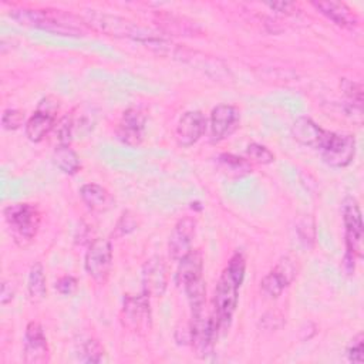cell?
<instances>
[{"mask_svg": "<svg viewBox=\"0 0 364 364\" xmlns=\"http://www.w3.org/2000/svg\"><path fill=\"white\" fill-rule=\"evenodd\" d=\"M246 262L240 252H236L228 262V266L223 269L213 297V317L219 323L220 328L226 327L230 323V318L236 310L239 289L245 279Z\"/></svg>", "mask_w": 364, "mask_h": 364, "instance_id": "6da1fadb", "label": "cell"}, {"mask_svg": "<svg viewBox=\"0 0 364 364\" xmlns=\"http://www.w3.org/2000/svg\"><path fill=\"white\" fill-rule=\"evenodd\" d=\"M13 18L20 21V24L33 26L46 31L57 33L61 36H84L85 23L81 18L70 13H63L61 10L50 9H20L11 11Z\"/></svg>", "mask_w": 364, "mask_h": 364, "instance_id": "7a4b0ae2", "label": "cell"}, {"mask_svg": "<svg viewBox=\"0 0 364 364\" xmlns=\"http://www.w3.org/2000/svg\"><path fill=\"white\" fill-rule=\"evenodd\" d=\"M343 223H344V242H346V255H344V269L347 273H353L354 262L363 257V237L364 228L361 219V210L358 202L353 196L344 198L341 203Z\"/></svg>", "mask_w": 364, "mask_h": 364, "instance_id": "3957f363", "label": "cell"}, {"mask_svg": "<svg viewBox=\"0 0 364 364\" xmlns=\"http://www.w3.org/2000/svg\"><path fill=\"white\" fill-rule=\"evenodd\" d=\"M4 219L11 237L23 247L36 237L41 222V213L33 203H14L4 209Z\"/></svg>", "mask_w": 364, "mask_h": 364, "instance_id": "277c9868", "label": "cell"}, {"mask_svg": "<svg viewBox=\"0 0 364 364\" xmlns=\"http://www.w3.org/2000/svg\"><path fill=\"white\" fill-rule=\"evenodd\" d=\"M87 23L92 26L95 30L102 31L108 36H115V37H131L136 38L141 41L152 43L158 40V36L151 33L149 30L136 26L135 23L117 17V16H109V14H101V13H90L87 16Z\"/></svg>", "mask_w": 364, "mask_h": 364, "instance_id": "5b68a950", "label": "cell"}, {"mask_svg": "<svg viewBox=\"0 0 364 364\" xmlns=\"http://www.w3.org/2000/svg\"><path fill=\"white\" fill-rule=\"evenodd\" d=\"M119 320L129 331L135 334H146L152 328L149 296L144 291L138 296L127 294L122 301Z\"/></svg>", "mask_w": 364, "mask_h": 364, "instance_id": "8992f818", "label": "cell"}, {"mask_svg": "<svg viewBox=\"0 0 364 364\" xmlns=\"http://www.w3.org/2000/svg\"><path fill=\"white\" fill-rule=\"evenodd\" d=\"M112 266V246L108 239H95L90 243L84 259L85 272L98 283L107 282Z\"/></svg>", "mask_w": 364, "mask_h": 364, "instance_id": "52a82bcc", "label": "cell"}, {"mask_svg": "<svg viewBox=\"0 0 364 364\" xmlns=\"http://www.w3.org/2000/svg\"><path fill=\"white\" fill-rule=\"evenodd\" d=\"M323 161L333 168H344L355 155V139L348 134H331L326 146L320 151Z\"/></svg>", "mask_w": 364, "mask_h": 364, "instance_id": "ba28073f", "label": "cell"}, {"mask_svg": "<svg viewBox=\"0 0 364 364\" xmlns=\"http://www.w3.org/2000/svg\"><path fill=\"white\" fill-rule=\"evenodd\" d=\"M297 260H294L290 256H284L279 260V263L274 266V269L263 277L260 282L262 290L270 296L277 297L282 294V291L294 280L297 274Z\"/></svg>", "mask_w": 364, "mask_h": 364, "instance_id": "9c48e42d", "label": "cell"}, {"mask_svg": "<svg viewBox=\"0 0 364 364\" xmlns=\"http://www.w3.org/2000/svg\"><path fill=\"white\" fill-rule=\"evenodd\" d=\"M145 122L146 117L141 108L125 109L117 127V138L128 146H138L144 141Z\"/></svg>", "mask_w": 364, "mask_h": 364, "instance_id": "30bf717a", "label": "cell"}, {"mask_svg": "<svg viewBox=\"0 0 364 364\" xmlns=\"http://www.w3.org/2000/svg\"><path fill=\"white\" fill-rule=\"evenodd\" d=\"M50 350L44 330L38 321H30L24 334V361L28 364H41L48 361Z\"/></svg>", "mask_w": 364, "mask_h": 364, "instance_id": "8fae6325", "label": "cell"}, {"mask_svg": "<svg viewBox=\"0 0 364 364\" xmlns=\"http://www.w3.org/2000/svg\"><path fill=\"white\" fill-rule=\"evenodd\" d=\"M331 134L333 132L323 129L309 117H300L291 125L293 138L301 145L310 146L313 149L321 151L331 138Z\"/></svg>", "mask_w": 364, "mask_h": 364, "instance_id": "7c38bea8", "label": "cell"}, {"mask_svg": "<svg viewBox=\"0 0 364 364\" xmlns=\"http://www.w3.org/2000/svg\"><path fill=\"white\" fill-rule=\"evenodd\" d=\"M168 286V270L159 256L149 257L142 267V287L149 297H161Z\"/></svg>", "mask_w": 364, "mask_h": 364, "instance_id": "4fadbf2b", "label": "cell"}, {"mask_svg": "<svg viewBox=\"0 0 364 364\" xmlns=\"http://www.w3.org/2000/svg\"><path fill=\"white\" fill-rule=\"evenodd\" d=\"M195 228L196 222L191 216H185L176 222L168 242V252L171 259L179 262L191 250V243L195 236Z\"/></svg>", "mask_w": 364, "mask_h": 364, "instance_id": "5bb4252c", "label": "cell"}, {"mask_svg": "<svg viewBox=\"0 0 364 364\" xmlns=\"http://www.w3.org/2000/svg\"><path fill=\"white\" fill-rule=\"evenodd\" d=\"M206 129V118L200 111H188L178 121L175 129V139L178 145L192 146L203 135Z\"/></svg>", "mask_w": 364, "mask_h": 364, "instance_id": "9a60e30c", "label": "cell"}, {"mask_svg": "<svg viewBox=\"0 0 364 364\" xmlns=\"http://www.w3.org/2000/svg\"><path fill=\"white\" fill-rule=\"evenodd\" d=\"M239 124V111L233 105L220 104L210 114V141L219 142L229 136Z\"/></svg>", "mask_w": 364, "mask_h": 364, "instance_id": "2e32d148", "label": "cell"}, {"mask_svg": "<svg viewBox=\"0 0 364 364\" xmlns=\"http://www.w3.org/2000/svg\"><path fill=\"white\" fill-rule=\"evenodd\" d=\"M321 14H324L328 20L336 23L337 26L353 28L358 24V17L353 11L351 7H348L343 1H333V0H320L311 3Z\"/></svg>", "mask_w": 364, "mask_h": 364, "instance_id": "e0dca14e", "label": "cell"}, {"mask_svg": "<svg viewBox=\"0 0 364 364\" xmlns=\"http://www.w3.org/2000/svg\"><path fill=\"white\" fill-rule=\"evenodd\" d=\"M203 270V257L199 249H191L181 260L176 270V284L179 287H185L186 284L202 279Z\"/></svg>", "mask_w": 364, "mask_h": 364, "instance_id": "ac0fdd59", "label": "cell"}, {"mask_svg": "<svg viewBox=\"0 0 364 364\" xmlns=\"http://www.w3.org/2000/svg\"><path fill=\"white\" fill-rule=\"evenodd\" d=\"M80 196L87 208L94 212H105L114 203L111 193L104 186L94 182L82 185L80 189Z\"/></svg>", "mask_w": 364, "mask_h": 364, "instance_id": "d6986e66", "label": "cell"}, {"mask_svg": "<svg viewBox=\"0 0 364 364\" xmlns=\"http://www.w3.org/2000/svg\"><path fill=\"white\" fill-rule=\"evenodd\" d=\"M55 127V115L37 109L26 122V135L31 142H40Z\"/></svg>", "mask_w": 364, "mask_h": 364, "instance_id": "ffe728a7", "label": "cell"}, {"mask_svg": "<svg viewBox=\"0 0 364 364\" xmlns=\"http://www.w3.org/2000/svg\"><path fill=\"white\" fill-rule=\"evenodd\" d=\"M53 161L55 166L67 175H74L81 168L80 158L77 152L73 148H70V145L58 144L53 152Z\"/></svg>", "mask_w": 364, "mask_h": 364, "instance_id": "44dd1931", "label": "cell"}, {"mask_svg": "<svg viewBox=\"0 0 364 364\" xmlns=\"http://www.w3.org/2000/svg\"><path fill=\"white\" fill-rule=\"evenodd\" d=\"M27 290H28L30 300L34 303H38L46 297V293H47L46 274H44L43 264L40 262H36L30 269Z\"/></svg>", "mask_w": 364, "mask_h": 364, "instance_id": "7402d4cb", "label": "cell"}, {"mask_svg": "<svg viewBox=\"0 0 364 364\" xmlns=\"http://www.w3.org/2000/svg\"><path fill=\"white\" fill-rule=\"evenodd\" d=\"M218 165L220 171H223L228 176H232V178H240L252 172V165L246 159L232 154L219 155Z\"/></svg>", "mask_w": 364, "mask_h": 364, "instance_id": "603a6c76", "label": "cell"}, {"mask_svg": "<svg viewBox=\"0 0 364 364\" xmlns=\"http://www.w3.org/2000/svg\"><path fill=\"white\" fill-rule=\"evenodd\" d=\"M297 236L300 243L307 247L311 249L314 246V240H316V225L311 216H304L301 220H299L297 223Z\"/></svg>", "mask_w": 364, "mask_h": 364, "instance_id": "cb8c5ba5", "label": "cell"}, {"mask_svg": "<svg viewBox=\"0 0 364 364\" xmlns=\"http://www.w3.org/2000/svg\"><path fill=\"white\" fill-rule=\"evenodd\" d=\"M246 155L249 159H252L253 162L256 164H260V165H267V164H272L274 161V155L273 152L266 148L264 145H260V144H250L246 149Z\"/></svg>", "mask_w": 364, "mask_h": 364, "instance_id": "d4e9b609", "label": "cell"}, {"mask_svg": "<svg viewBox=\"0 0 364 364\" xmlns=\"http://www.w3.org/2000/svg\"><path fill=\"white\" fill-rule=\"evenodd\" d=\"M81 360L85 363H100L102 360L104 350L100 346L98 341L88 338L85 343L81 346Z\"/></svg>", "mask_w": 364, "mask_h": 364, "instance_id": "484cf974", "label": "cell"}, {"mask_svg": "<svg viewBox=\"0 0 364 364\" xmlns=\"http://www.w3.org/2000/svg\"><path fill=\"white\" fill-rule=\"evenodd\" d=\"M340 88L344 91V94L354 104H357V107H361V104H363V85L360 82L351 81L348 78H343L340 81Z\"/></svg>", "mask_w": 364, "mask_h": 364, "instance_id": "4316f807", "label": "cell"}, {"mask_svg": "<svg viewBox=\"0 0 364 364\" xmlns=\"http://www.w3.org/2000/svg\"><path fill=\"white\" fill-rule=\"evenodd\" d=\"M74 131V119L70 115H65L60 119L58 125L55 127V135L58 139V144L68 145L71 141V135Z\"/></svg>", "mask_w": 364, "mask_h": 364, "instance_id": "83f0119b", "label": "cell"}, {"mask_svg": "<svg viewBox=\"0 0 364 364\" xmlns=\"http://www.w3.org/2000/svg\"><path fill=\"white\" fill-rule=\"evenodd\" d=\"M24 122V112L18 111V109H6L3 112L1 117V124L4 129H10L14 131L17 128H20Z\"/></svg>", "mask_w": 364, "mask_h": 364, "instance_id": "f1b7e54d", "label": "cell"}, {"mask_svg": "<svg viewBox=\"0 0 364 364\" xmlns=\"http://www.w3.org/2000/svg\"><path fill=\"white\" fill-rule=\"evenodd\" d=\"M363 350H364V337L358 333L347 347V357L351 363H363Z\"/></svg>", "mask_w": 364, "mask_h": 364, "instance_id": "f546056e", "label": "cell"}, {"mask_svg": "<svg viewBox=\"0 0 364 364\" xmlns=\"http://www.w3.org/2000/svg\"><path fill=\"white\" fill-rule=\"evenodd\" d=\"M136 228V220L134 219V216H131L129 212H124L122 216L119 218L117 226H115V232L112 233L114 236H124L129 232H132Z\"/></svg>", "mask_w": 364, "mask_h": 364, "instance_id": "4dcf8cb0", "label": "cell"}, {"mask_svg": "<svg viewBox=\"0 0 364 364\" xmlns=\"http://www.w3.org/2000/svg\"><path fill=\"white\" fill-rule=\"evenodd\" d=\"M77 284L78 283H77L75 277H73V276H63V277H60L55 282V290L60 294L68 296V294H73L77 290Z\"/></svg>", "mask_w": 364, "mask_h": 364, "instance_id": "1f68e13d", "label": "cell"}, {"mask_svg": "<svg viewBox=\"0 0 364 364\" xmlns=\"http://www.w3.org/2000/svg\"><path fill=\"white\" fill-rule=\"evenodd\" d=\"M270 9H274L280 13H290L293 11V9L296 7L294 3H290V1H277V3H269L267 4Z\"/></svg>", "mask_w": 364, "mask_h": 364, "instance_id": "d6a6232c", "label": "cell"}, {"mask_svg": "<svg viewBox=\"0 0 364 364\" xmlns=\"http://www.w3.org/2000/svg\"><path fill=\"white\" fill-rule=\"evenodd\" d=\"M11 299H13L11 284H9V283L3 282V284H1V303H3V304H6V303H9Z\"/></svg>", "mask_w": 364, "mask_h": 364, "instance_id": "836d02e7", "label": "cell"}]
</instances>
